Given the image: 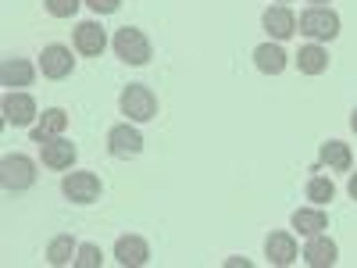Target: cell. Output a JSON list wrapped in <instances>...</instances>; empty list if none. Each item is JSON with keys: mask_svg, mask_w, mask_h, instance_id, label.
Returning a JSON list of instances; mask_svg holds the SVG:
<instances>
[{"mask_svg": "<svg viewBox=\"0 0 357 268\" xmlns=\"http://www.w3.org/2000/svg\"><path fill=\"white\" fill-rule=\"evenodd\" d=\"M114 54L122 57L126 65H146L151 61V40H146L139 29L126 25V29L114 33Z\"/></svg>", "mask_w": 357, "mask_h": 268, "instance_id": "obj_2", "label": "cell"}, {"mask_svg": "<svg viewBox=\"0 0 357 268\" xmlns=\"http://www.w3.org/2000/svg\"><path fill=\"white\" fill-rule=\"evenodd\" d=\"M0 79H4V86H29L33 82V65L22 61V57H8L4 68H0Z\"/></svg>", "mask_w": 357, "mask_h": 268, "instance_id": "obj_19", "label": "cell"}, {"mask_svg": "<svg viewBox=\"0 0 357 268\" xmlns=\"http://www.w3.org/2000/svg\"><path fill=\"white\" fill-rule=\"evenodd\" d=\"M65 126H68V114L61 107H47L40 114V126L33 129V143H43V140H50L57 133H65Z\"/></svg>", "mask_w": 357, "mask_h": 268, "instance_id": "obj_15", "label": "cell"}, {"mask_svg": "<svg viewBox=\"0 0 357 268\" xmlns=\"http://www.w3.org/2000/svg\"><path fill=\"white\" fill-rule=\"evenodd\" d=\"M118 104H122V114H129L132 122H151L158 114V97L151 94V86H139V82L126 86Z\"/></svg>", "mask_w": 357, "mask_h": 268, "instance_id": "obj_1", "label": "cell"}, {"mask_svg": "<svg viewBox=\"0 0 357 268\" xmlns=\"http://www.w3.org/2000/svg\"><path fill=\"white\" fill-rule=\"evenodd\" d=\"M264 29H268V36H275V40H289L296 33V18L289 8H268L264 11Z\"/></svg>", "mask_w": 357, "mask_h": 268, "instance_id": "obj_14", "label": "cell"}, {"mask_svg": "<svg viewBox=\"0 0 357 268\" xmlns=\"http://www.w3.org/2000/svg\"><path fill=\"white\" fill-rule=\"evenodd\" d=\"M325 225H329V218H325L321 207H301V211L293 215V229L301 236H318Z\"/></svg>", "mask_w": 357, "mask_h": 268, "instance_id": "obj_17", "label": "cell"}, {"mask_svg": "<svg viewBox=\"0 0 357 268\" xmlns=\"http://www.w3.org/2000/svg\"><path fill=\"white\" fill-rule=\"evenodd\" d=\"M321 161L329 165V168H336V172H347L354 158H350V147H347V143L329 140V143H321Z\"/></svg>", "mask_w": 357, "mask_h": 268, "instance_id": "obj_20", "label": "cell"}, {"mask_svg": "<svg viewBox=\"0 0 357 268\" xmlns=\"http://www.w3.org/2000/svg\"><path fill=\"white\" fill-rule=\"evenodd\" d=\"M264 254H268L272 265H293L296 261V240L289 232H272L268 244H264Z\"/></svg>", "mask_w": 357, "mask_h": 268, "instance_id": "obj_13", "label": "cell"}, {"mask_svg": "<svg viewBox=\"0 0 357 268\" xmlns=\"http://www.w3.org/2000/svg\"><path fill=\"white\" fill-rule=\"evenodd\" d=\"M114 258H118V265H146L151 261V247H146V240L143 236H122V240L114 244Z\"/></svg>", "mask_w": 357, "mask_h": 268, "instance_id": "obj_10", "label": "cell"}, {"mask_svg": "<svg viewBox=\"0 0 357 268\" xmlns=\"http://www.w3.org/2000/svg\"><path fill=\"white\" fill-rule=\"evenodd\" d=\"M307 197L321 207V204H329L336 197V186H333V179H325V175H314L311 183H307Z\"/></svg>", "mask_w": 357, "mask_h": 268, "instance_id": "obj_22", "label": "cell"}, {"mask_svg": "<svg viewBox=\"0 0 357 268\" xmlns=\"http://www.w3.org/2000/svg\"><path fill=\"white\" fill-rule=\"evenodd\" d=\"M336 258H340V247L329 240V236H311V244L304 247V261L311 265V268H329V265H336Z\"/></svg>", "mask_w": 357, "mask_h": 268, "instance_id": "obj_11", "label": "cell"}, {"mask_svg": "<svg viewBox=\"0 0 357 268\" xmlns=\"http://www.w3.org/2000/svg\"><path fill=\"white\" fill-rule=\"evenodd\" d=\"M61 190H65V197L75 200V204H93V200L100 197V179H97L93 172H72V175H65Z\"/></svg>", "mask_w": 357, "mask_h": 268, "instance_id": "obj_5", "label": "cell"}, {"mask_svg": "<svg viewBox=\"0 0 357 268\" xmlns=\"http://www.w3.org/2000/svg\"><path fill=\"white\" fill-rule=\"evenodd\" d=\"M350 197H354V200H357V172H354V175H350Z\"/></svg>", "mask_w": 357, "mask_h": 268, "instance_id": "obj_26", "label": "cell"}, {"mask_svg": "<svg viewBox=\"0 0 357 268\" xmlns=\"http://www.w3.org/2000/svg\"><path fill=\"white\" fill-rule=\"evenodd\" d=\"M0 183H4V190L22 193V190H29L36 183V165L29 158H22V154H8L4 161H0Z\"/></svg>", "mask_w": 357, "mask_h": 268, "instance_id": "obj_4", "label": "cell"}, {"mask_svg": "<svg viewBox=\"0 0 357 268\" xmlns=\"http://www.w3.org/2000/svg\"><path fill=\"white\" fill-rule=\"evenodd\" d=\"M72 68H75V57H72L68 47H57V43H54V47H47L43 57H40V72H43L47 79H68Z\"/></svg>", "mask_w": 357, "mask_h": 268, "instance_id": "obj_7", "label": "cell"}, {"mask_svg": "<svg viewBox=\"0 0 357 268\" xmlns=\"http://www.w3.org/2000/svg\"><path fill=\"white\" fill-rule=\"evenodd\" d=\"M107 151H111L114 158H136V154L143 151L139 129H132L129 122H126V126H114V129L107 133Z\"/></svg>", "mask_w": 357, "mask_h": 268, "instance_id": "obj_6", "label": "cell"}, {"mask_svg": "<svg viewBox=\"0 0 357 268\" xmlns=\"http://www.w3.org/2000/svg\"><path fill=\"white\" fill-rule=\"evenodd\" d=\"M350 126H354V133H357V107H354V114H350Z\"/></svg>", "mask_w": 357, "mask_h": 268, "instance_id": "obj_27", "label": "cell"}, {"mask_svg": "<svg viewBox=\"0 0 357 268\" xmlns=\"http://www.w3.org/2000/svg\"><path fill=\"white\" fill-rule=\"evenodd\" d=\"M43 4H47V11H50L54 18H72V15L79 11L82 0H43Z\"/></svg>", "mask_w": 357, "mask_h": 268, "instance_id": "obj_24", "label": "cell"}, {"mask_svg": "<svg viewBox=\"0 0 357 268\" xmlns=\"http://www.w3.org/2000/svg\"><path fill=\"white\" fill-rule=\"evenodd\" d=\"M40 151H43V165H50V168H72V161H75V143L61 140V136L43 140Z\"/></svg>", "mask_w": 357, "mask_h": 268, "instance_id": "obj_9", "label": "cell"}, {"mask_svg": "<svg viewBox=\"0 0 357 268\" xmlns=\"http://www.w3.org/2000/svg\"><path fill=\"white\" fill-rule=\"evenodd\" d=\"M33 118H36V100L29 97V94H11L4 97V122L8 126H33Z\"/></svg>", "mask_w": 357, "mask_h": 268, "instance_id": "obj_8", "label": "cell"}, {"mask_svg": "<svg viewBox=\"0 0 357 268\" xmlns=\"http://www.w3.org/2000/svg\"><path fill=\"white\" fill-rule=\"evenodd\" d=\"M301 33H307L311 40H336L340 36V15L333 8H307L301 15Z\"/></svg>", "mask_w": 357, "mask_h": 268, "instance_id": "obj_3", "label": "cell"}, {"mask_svg": "<svg viewBox=\"0 0 357 268\" xmlns=\"http://www.w3.org/2000/svg\"><path fill=\"white\" fill-rule=\"evenodd\" d=\"M254 65H257L264 75H279V72L286 68V54H282V47H275V43H261V47L254 50Z\"/></svg>", "mask_w": 357, "mask_h": 268, "instance_id": "obj_16", "label": "cell"}, {"mask_svg": "<svg viewBox=\"0 0 357 268\" xmlns=\"http://www.w3.org/2000/svg\"><path fill=\"white\" fill-rule=\"evenodd\" d=\"M296 65H301V72H304V75H321L325 68H329V54H325L318 43L301 47V54H296Z\"/></svg>", "mask_w": 357, "mask_h": 268, "instance_id": "obj_18", "label": "cell"}, {"mask_svg": "<svg viewBox=\"0 0 357 268\" xmlns=\"http://www.w3.org/2000/svg\"><path fill=\"white\" fill-rule=\"evenodd\" d=\"M100 261H104V254H100L97 244H82V247H79V258H75L79 268H97Z\"/></svg>", "mask_w": 357, "mask_h": 268, "instance_id": "obj_23", "label": "cell"}, {"mask_svg": "<svg viewBox=\"0 0 357 268\" xmlns=\"http://www.w3.org/2000/svg\"><path fill=\"white\" fill-rule=\"evenodd\" d=\"M104 47H107V36H104V29H100L97 22H82V25L75 29V50H79V54L97 57V54H104Z\"/></svg>", "mask_w": 357, "mask_h": 268, "instance_id": "obj_12", "label": "cell"}, {"mask_svg": "<svg viewBox=\"0 0 357 268\" xmlns=\"http://www.w3.org/2000/svg\"><path fill=\"white\" fill-rule=\"evenodd\" d=\"M72 254H75L72 236H57V240H50V247H47V261L50 265H68Z\"/></svg>", "mask_w": 357, "mask_h": 268, "instance_id": "obj_21", "label": "cell"}, {"mask_svg": "<svg viewBox=\"0 0 357 268\" xmlns=\"http://www.w3.org/2000/svg\"><path fill=\"white\" fill-rule=\"evenodd\" d=\"M89 8H93L97 15H114L118 8H122V0H86Z\"/></svg>", "mask_w": 357, "mask_h": 268, "instance_id": "obj_25", "label": "cell"}, {"mask_svg": "<svg viewBox=\"0 0 357 268\" xmlns=\"http://www.w3.org/2000/svg\"><path fill=\"white\" fill-rule=\"evenodd\" d=\"M311 4H318V8H325V4H329V0H311Z\"/></svg>", "mask_w": 357, "mask_h": 268, "instance_id": "obj_28", "label": "cell"}]
</instances>
